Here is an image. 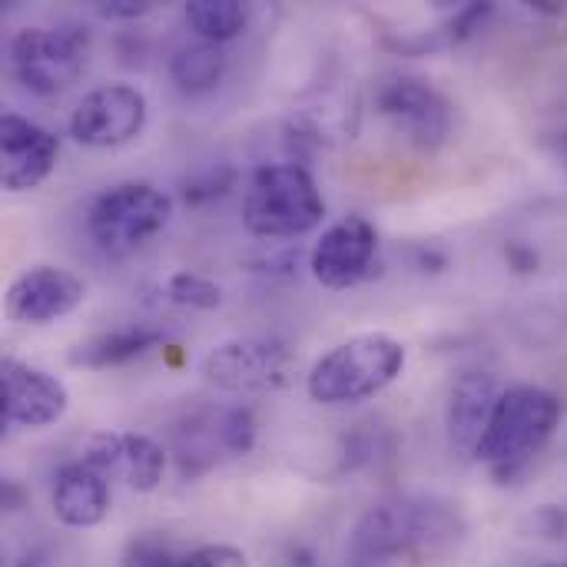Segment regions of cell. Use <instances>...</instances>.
Wrapping results in <instances>:
<instances>
[{"instance_id":"cell-7","label":"cell","mask_w":567,"mask_h":567,"mask_svg":"<svg viewBox=\"0 0 567 567\" xmlns=\"http://www.w3.org/2000/svg\"><path fill=\"white\" fill-rule=\"evenodd\" d=\"M379 116L415 150H439L455 126L452 100L419 73H392L375 90Z\"/></svg>"},{"instance_id":"cell-23","label":"cell","mask_w":567,"mask_h":567,"mask_svg":"<svg viewBox=\"0 0 567 567\" xmlns=\"http://www.w3.org/2000/svg\"><path fill=\"white\" fill-rule=\"evenodd\" d=\"M179 551H173V545H166L156 535H143L130 545L126 551V567H179Z\"/></svg>"},{"instance_id":"cell-12","label":"cell","mask_w":567,"mask_h":567,"mask_svg":"<svg viewBox=\"0 0 567 567\" xmlns=\"http://www.w3.org/2000/svg\"><path fill=\"white\" fill-rule=\"evenodd\" d=\"M70 392L66 385L20 359L0 362V415L10 429H47L66 415Z\"/></svg>"},{"instance_id":"cell-17","label":"cell","mask_w":567,"mask_h":567,"mask_svg":"<svg viewBox=\"0 0 567 567\" xmlns=\"http://www.w3.org/2000/svg\"><path fill=\"white\" fill-rule=\"evenodd\" d=\"M50 508L53 518L66 528L76 532L96 528L110 515V478L93 465H86L83 458H73L53 478Z\"/></svg>"},{"instance_id":"cell-16","label":"cell","mask_w":567,"mask_h":567,"mask_svg":"<svg viewBox=\"0 0 567 567\" xmlns=\"http://www.w3.org/2000/svg\"><path fill=\"white\" fill-rule=\"evenodd\" d=\"M498 395H502L498 379L482 369L462 372L452 382L449 409H445V435H449L452 455H458L465 462L478 458V445L488 432Z\"/></svg>"},{"instance_id":"cell-18","label":"cell","mask_w":567,"mask_h":567,"mask_svg":"<svg viewBox=\"0 0 567 567\" xmlns=\"http://www.w3.org/2000/svg\"><path fill=\"white\" fill-rule=\"evenodd\" d=\"M166 342V336L153 326H120V329H110V332H100L86 342H80L70 355L73 365H83V369H116V365H126L133 359H143L146 352L159 349Z\"/></svg>"},{"instance_id":"cell-26","label":"cell","mask_w":567,"mask_h":567,"mask_svg":"<svg viewBox=\"0 0 567 567\" xmlns=\"http://www.w3.org/2000/svg\"><path fill=\"white\" fill-rule=\"evenodd\" d=\"M495 13V7L492 3H468V7H462L458 13H455V20L449 23L452 27V40H468V37H475L482 27H485V20Z\"/></svg>"},{"instance_id":"cell-11","label":"cell","mask_w":567,"mask_h":567,"mask_svg":"<svg viewBox=\"0 0 567 567\" xmlns=\"http://www.w3.org/2000/svg\"><path fill=\"white\" fill-rule=\"evenodd\" d=\"M375 256H379V229L365 216L349 213L316 239L309 252V269L319 286L339 292L369 279L375 269Z\"/></svg>"},{"instance_id":"cell-24","label":"cell","mask_w":567,"mask_h":567,"mask_svg":"<svg viewBox=\"0 0 567 567\" xmlns=\"http://www.w3.org/2000/svg\"><path fill=\"white\" fill-rule=\"evenodd\" d=\"M179 567H246V551L236 545H199L179 558Z\"/></svg>"},{"instance_id":"cell-1","label":"cell","mask_w":567,"mask_h":567,"mask_svg":"<svg viewBox=\"0 0 567 567\" xmlns=\"http://www.w3.org/2000/svg\"><path fill=\"white\" fill-rule=\"evenodd\" d=\"M561 415L565 405L548 389L538 385L502 389L475 462L488 465L498 482L518 478L545 452L555 429L561 425Z\"/></svg>"},{"instance_id":"cell-10","label":"cell","mask_w":567,"mask_h":567,"mask_svg":"<svg viewBox=\"0 0 567 567\" xmlns=\"http://www.w3.org/2000/svg\"><path fill=\"white\" fill-rule=\"evenodd\" d=\"M146 96L133 83H103L90 90L70 113V136L90 150H116L133 143L146 126Z\"/></svg>"},{"instance_id":"cell-25","label":"cell","mask_w":567,"mask_h":567,"mask_svg":"<svg viewBox=\"0 0 567 567\" xmlns=\"http://www.w3.org/2000/svg\"><path fill=\"white\" fill-rule=\"evenodd\" d=\"M233 179H236V173L229 166H213L203 176H196V179L186 183V203H203V199L223 196L233 186Z\"/></svg>"},{"instance_id":"cell-28","label":"cell","mask_w":567,"mask_h":567,"mask_svg":"<svg viewBox=\"0 0 567 567\" xmlns=\"http://www.w3.org/2000/svg\"><path fill=\"white\" fill-rule=\"evenodd\" d=\"M505 256H508V262H512L518 272H532V269H538V256H535L528 246H522V243H512V246L505 249Z\"/></svg>"},{"instance_id":"cell-27","label":"cell","mask_w":567,"mask_h":567,"mask_svg":"<svg viewBox=\"0 0 567 567\" xmlns=\"http://www.w3.org/2000/svg\"><path fill=\"white\" fill-rule=\"evenodd\" d=\"M153 10V3L146 0H103L96 3V13L103 20H140Z\"/></svg>"},{"instance_id":"cell-5","label":"cell","mask_w":567,"mask_h":567,"mask_svg":"<svg viewBox=\"0 0 567 567\" xmlns=\"http://www.w3.org/2000/svg\"><path fill=\"white\" fill-rule=\"evenodd\" d=\"M203 375L213 389L229 395L279 392L296 375V355L276 336H243L219 342L203 359Z\"/></svg>"},{"instance_id":"cell-21","label":"cell","mask_w":567,"mask_h":567,"mask_svg":"<svg viewBox=\"0 0 567 567\" xmlns=\"http://www.w3.org/2000/svg\"><path fill=\"white\" fill-rule=\"evenodd\" d=\"M183 17L199 40L219 43V47L239 37L249 23V10L239 0H189Z\"/></svg>"},{"instance_id":"cell-2","label":"cell","mask_w":567,"mask_h":567,"mask_svg":"<svg viewBox=\"0 0 567 567\" xmlns=\"http://www.w3.org/2000/svg\"><path fill=\"white\" fill-rule=\"evenodd\" d=\"M405 369V346L389 332H362L332 346L306 375L319 405H355L385 392Z\"/></svg>"},{"instance_id":"cell-9","label":"cell","mask_w":567,"mask_h":567,"mask_svg":"<svg viewBox=\"0 0 567 567\" xmlns=\"http://www.w3.org/2000/svg\"><path fill=\"white\" fill-rule=\"evenodd\" d=\"M442 535H452L449 512L429 502H389V505L372 508L359 522L352 551L362 561H385L412 548H425L439 542Z\"/></svg>"},{"instance_id":"cell-3","label":"cell","mask_w":567,"mask_h":567,"mask_svg":"<svg viewBox=\"0 0 567 567\" xmlns=\"http://www.w3.org/2000/svg\"><path fill=\"white\" fill-rule=\"evenodd\" d=\"M326 219V199L316 176L296 163H262L243 196V226L259 239H296Z\"/></svg>"},{"instance_id":"cell-20","label":"cell","mask_w":567,"mask_h":567,"mask_svg":"<svg viewBox=\"0 0 567 567\" xmlns=\"http://www.w3.org/2000/svg\"><path fill=\"white\" fill-rule=\"evenodd\" d=\"M226 53L219 43H186L173 53L169 60V76L183 93H209L213 86H219L223 73H226Z\"/></svg>"},{"instance_id":"cell-22","label":"cell","mask_w":567,"mask_h":567,"mask_svg":"<svg viewBox=\"0 0 567 567\" xmlns=\"http://www.w3.org/2000/svg\"><path fill=\"white\" fill-rule=\"evenodd\" d=\"M163 292H166V299H169L173 306H179V309H196V312H209V309H216V306L223 302V289H219L213 279H206V276H199V272H189V269L173 272V276L166 279Z\"/></svg>"},{"instance_id":"cell-15","label":"cell","mask_w":567,"mask_h":567,"mask_svg":"<svg viewBox=\"0 0 567 567\" xmlns=\"http://www.w3.org/2000/svg\"><path fill=\"white\" fill-rule=\"evenodd\" d=\"M60 159V140L20 116V113H3L0 120V179L7 193H27L37 189Z\"/></svg>"},{"instance_id":"cell-4","label":"cell","mask_w":567,"mask_h":567,"mask_svg":"<svg viewBox=\"0 0 567 567\" xmlns=\"http://www.w3.org/2000/svg\"><path fill=\"white\" fill-rule=\"evenodd\" d=\"M173 216V199L153 183H116L103 189L86 209V236L90 243L110 256L123 259L146 246L156 233L166 229Z\"/></svg>"},{"instance_id":"cell-6","label":"cell","mask_w":567,"mask_h":567,"mask_svg":"<svg viewBox=\"0 0 567 567\" xmlns=\"http://www.w3.org/2000/svg\"><path fill=\"white\" fill-rule=\"evenodd\" d=\"M10 73L37 96L70 90L86 60V37L66 27H23L10 37Z\"/></svg>"},{"instance_id":"cell-19","label":"cell","mask_w":567,"mask_h":567,"mask_svg":"<svg viewBox=\"0 0 567 567\" xmlns=\"http://www.w3.org/2000/svg\"><path fill=\"white\" fill-rule=\"evenodd\" d=\"M355 123H359L355 103H346L336 93H322V100H316V103L292 113V130L306 133L302 140H316V143L352 140Z\"/></svg>"},{"instance_id":"cell-13","label":"cell","mask_w":567,"mask_h":567,"mask_svg":"<svg viewBox=\"0 0 567 567\" xmlns=\"http://www.w3.org/2000/svg\"><path fill=\"white\" fill-rule=\"evenodd\" d=\"M86 299V282L60 266H33L20 272L3 296V309L20 326H50L76 312Z\"/></svg>"},{"instance_id":"cell-8","label":"cell","mask_w":567,"mask_h":567,"mask_svg":"<svg viewBox=\"0 0 567 567\" xmlns=\"http://www.w3.org/2000/svg\"><path fill=\"white\" fill-rule=\"evenodd\" d=\"M256 445V415L243 405L196 409L173 429V455L183 478H199L226 458L249 455Z\"/></svg>"},{"instance_id":"cell-14","label":"cell","mask_w":567,"mask_h":567,"mask_svg":"<svg viewBox=\"0 0 567 567\" xmlns=\"http://www.w3.org/2000/svg\"><path fill=\"white\" fill-rule=\"evenodd\" d=\"M80 458L106 478H123L133 492H156L166 475V449L136 432H96L86 439Z\"/></svg>"}]
</instances>
